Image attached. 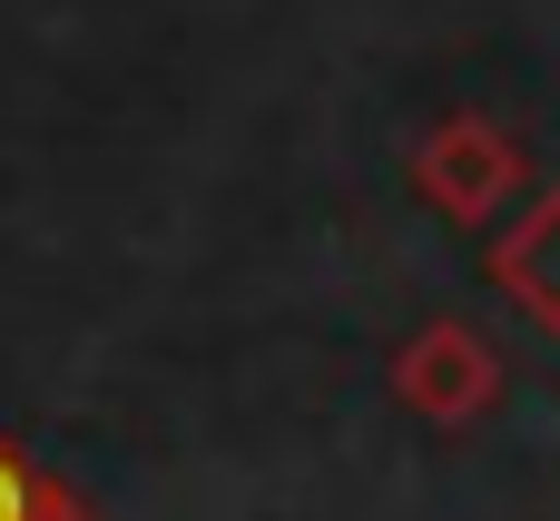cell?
Segmentation results:
<instances>
[{"label":"cell","mask_w":560,"mask_h":521,"mask_svg":"<svg viewBox=\"0 0 560 521\" xmlns=\"http://www.w3.org/2000/svg\"><path fill=\"white\" fill-rule=\"evenodd\" d=\"M413 187L453 217V227H492V217H512V197L532 187V158H522V138L512 128H492L482 108H453V118H433L423 138H413Z\"/></svg>","instance_id":"cell-1"},{"label":"cell","mask_w":560,"mask_h":521,"mask_svg":"<svg viewBox=\"0 0 560 521\" xmlns=\"http://www.w3.org/2000/svg\"><path fill=\"white\" fill-rule=\"evenodd\" d=\"M394 404L404 414H423L433 433H463V424H482L492 404H502V355L472 335V325H423L404 355H394Z\"/></svg>","instance_id":"cell-2"},{"label":"cell","mask_w":560,"mask_h":521,"mask_svg":"<svg viewBox=\"0 0 560 521\" xmlns=\"http://www.w3.org/2000/svg\"><path fill=\"white\" fill-rule=\"evenodd\" d=\"M492 286H502L541 335H560V177L502 227V246H492Z\"/></svg>","instance_id":"cell-3"},{"label":"cell","mask_w":560,"mask_h":521,"mask_svg":"<svg viewBox=\"0 0 560 521\" xmlns=\"http://www.w3.org/2000/svg\"><path fill=\"white\" fill-rule=\"evenodd\" d=\"M0 521H98V512H89L69 483H49L30 453H10V443H0Z\"/></svg>","instance_id":"cell-4"}]
</instances>
